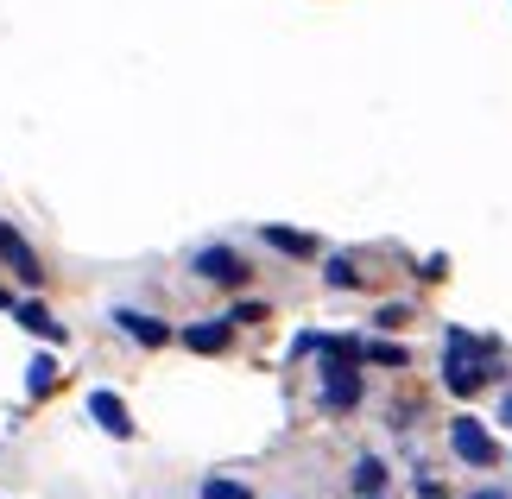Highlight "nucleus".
Masks as SVG:
<instances>
[{
	"instance_id": "nucleus-16",
	"label": "nucleus",
	"mask_w": 512,
	"mask_h": 499,
	"mask_svg": "<svg viewBox=\"0 0 512 499\" xmlns=\"http://www.w3.org/2000/svg\"><path fill=\"white\" fill-rule=\"evenodd\" d=\"M468 499H506V493H494V487H481V493H468Z\"/></svg>"
},
{
	"instance_id": "nucleus-11",
	"label": "nucleus",
	"mask_w": 512,
	"mask_h": 499,
	"mask_svg": "<svg viewBox=\"0 0 512 499\" xmlns=\"http://www.w3.org/2000/svg\"><path fill=\"white\" fill-rule=\"evenodd\" d=\"M266 234V247H279V253H291V259H310L317 253V241L310 234H291V228H260Z\"/></svg>"
},
{
	"instance_id": "nucleus-12",
	"label": "nucleus",
	"mask_w": 512,
	"mask_h": 499,
	"mask_svg": "<svg viewBox=\"0 0 512 499\" xmlns=\"http://www.w3.org/2000/svg\"><path fill=\"white\" fill-rule=\"evenodd\" d=\"M51 386H57V361H51V354H38V361L26 367V392H32V398H45Z\"/></svg>"
},
{
	"instance_id": "nucleus-3",
	"label": "nucleus",
	"mask_w": 512,
	"mask_h": 499,
	"mask_svg": "<svg viewBox=\"0 0 512 499\" xmlns=\"http://www.w3.org/2000/svg\"><path fill=\"white\" fill-rule=\"evenodd\" d=\"M323 405L329 411H354V405H361V373H354V361H329L323 367Z\"/></svg>"
},
{
	"instance_id": "nucleus-2",
	"label": "nucleus",
	"mask_w": 512,
	"mask_h": 499,
	"mask_svg": "<svg viewBox=\"0 0 512 499\" xmlns=\"http://www.w3.org/2000/svg\"><path fill=\"white\" fill-rule=\"evenodd\" d=\"M449 449H456L468 468H494L500 462V449H494V436H487L481 417H456V424H449Z\"/></svg>"
},
{
	"instance_id": "nucleus-14",
	"label": "nucleus",
	"mask_w": 512,
	"mask_h": 499,
	"mask_svg": "<svg viewBox=\"0 0 512 499\" xmlns=\"http://www.w3.org/2000/svg\"><path fill=\"white\" fill-rule=\"evenodd\" d=\"M323 278H329L336 291H354V285H361V272H354V259H329V266H323Z\"/></svg>"
},
{
	"instance_id": "nucleus-13",
	"label": "nucleus",
	"mask_w": 512,
	"mask_h": 499,
	"mask_svg": "<svg viewBox=\"0 0 512 499\" xmlns=\"http://www.w3.org/2000/svg\"><path fill=\"white\" fill-rule=\"evenodd\" d=\"M361 361H380V367H405L411 354L399 342H361Z\"/></svg>"
},
{
	"instance_id": "nucleus-5",
	"label": "nucleus",
	"mask_w": 512,
	"mask_h": 499,
	"mask_svg": "<svg viewBox=\"0 0 512 499\" xmlns=\"http://www.w3.org/2000/svg\"><path fill=\"white\" fill-rule=\"evenodd\" d=\"M0 259H7V266H13L19 278H26V285H45V266H38V253H32L26 241H19V234H13L7 222H0Z\"/></svg>"
},
{
	"instance_id": "nucleus-6",
	"label": "nucleus",
	"mask_w": 512,
	"mask_h": 499,
	"mask_svg": "<svg viewBox=\"0 0 512 499\" xmlns=\"http://www.w3.org/2000/svg\"><path fill=\"white\" fill-rule=\"evenodd\" d=\"M234 342V323H228V316H215V323H190L184 329V348L190 354H222Z\"/></svg>"
},
{
	"instance_id": "nucleus-7",
	"label": "nucleus",
	"mask_w": 512,
	"mask_h": 499,
	"mask_svg": "<svg viewBox=\"0 0 512 499\" xmlns=\"http://www.w3.org/2000/svg\"><path fill=\"white\" fill-rule=\"evenodd\" d=\"M114 323H121L140 348H165V342H171V329L159 323V316H146V310H114Z\"/></svg>"
},
{
	"instance_id": "nucleus-10",
	"label": "nucleus",
	"mask_w": 512,
	"mask_h": 499,
	"mask_svg": "<svg viewBox=\"0 0 512 499\" xmlns=\"http://www.w3.org/2000/svg\"><path fill=\"white\" fill-rule=\"evenodd\" d=\"M380 487H386V462H380V455H361V462H354V493L380 499Z\"/></svg>"
},
{
	"instance_id": "nucleus-8",
	"label": "nucleus",
	"mask_w": 512,
	"mask_h": 499,
	"mask_svg": "<svg viewBox=\"0 0 512 499\" xmlns=\"http://www.w3.org/2000/svg\"><path fill=\"white\" fill-rule=\"evenodd\" d=\"M89 417H95L108 436H133V417H127V405H121L114 392H89Z\"/></svg>"
},
{
	"instance_id": "nucleus-9",
	"label": "nucleus",
	"mask_w": 512,
	"mask_h": 499,
	"mask_svg": "<svg viewBox=\"0 0 512 499\" xmlns=\"http://www.w3.org/2000/svg\"><path fill=\"white\" fill-rule=\"evenodd\" d=\"M13 323L32 329V335H45V342H64V323H57L45 304H13Z\"/></svg>"
},
{
	"instance_id": "nucleus-4",
	"label": "nucleus",
	"mask_w": 512,
	"mask_h": 499,
	"mask_svg": "<svg viewBox=\"0 0 512 499\" xmlns=\"http://www.w3.org/2000/svg\"><path fill=\"white\" fill-rule=\"evenodd\" d=\"M190 266H196V278H209V285H241V278H247L241 253H228V247H203Z\"/></svg>"
},
{
	"instance_id": "nucleus-17",
	"label": "nucleus",
	"mask_w": 512,
	"mask_h": 499,
	"mask_svg": "<svg viewBox=\"0 0 512 499\" xmlns=\"http://www.w3.org/2000/svg\"><path fill=\"white\" fill-rule=\"evenodd\" d=\"M0 310H13V291H0Z\"/></svg>"
},
{
	"instance_id": "nucleus-1",
	"label": "nucleus",
	"mask_w": 512,
	"mask_h": 499,
	"mask_svg": "<svg viewBox=\"0 0 512 499\" xmlns=\"http://www.w3.org/2000/svg\"><path fill=\"white\" fill-rule=\"evenodd\" d=\"M443 348H449V361H443V386L449 392H481L487 386V373H494V361H500V348L494 342H475L468 329H449L443 335Z\"/></svg>"
},
{
	"instance_id": "nucleus-18",
	"label": "nucleus",
	"mask_w": 512,
	"mask_h": 499,
	"mask_svg": "<svg viewBox=\"0 0 512 499\" xmlns=\"http://www.w3.org/2000/svg\"><path fill=\"white\" fill-rule=\"evenodd\" d=\"M500 417H506V424H512V398H506V411H500Z\"/></svg>"
},
{
	"instance_id": "nucleus-15",
	"label": "nucleus",
	"mask_w": 512,
	"mask_h": 499,
	"mask_svg": "<svg viewBox=\"0 0 512 499\" xmlns=\"http://www.w3.org/2000/svg\"><path fill=\"white\" fill-rule=\"evenodd\" d=\"M203 499H247V487H241V481H209Z\"/></svg>"
}]
</instances>
